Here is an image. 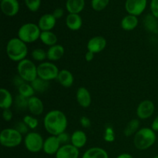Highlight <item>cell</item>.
Returning a JSON list of instances; mask_svg holds the SVG:
<instances>
[{
	"instance_id": "e575fe53",
	"label": "cell",
	"mask_w": 158,
	"mask_h": 158,
	"mask_svg": "<svg viewBox=\"0 0 158 158\" xmlns=\"http://www.w3.org/2000/svg\"><path fill=\"white\" fill-rule=\"evenodd\" d=\"M23 121L28 126V127L31 130H35L39 125V120L35 117H32L30 115H26L23 117Z\"/></svg>"
},
{
	"instance_id": "7a4b0ae2",
	"label": "cell",
	"mask_w": 158,
	"mask_h": 158,
	"mask_svg": "<svg viewBox=\"0 0 158 158\" xmlns=\"http://www.w3.org/2000/svg\"><path fill=\"white\" fill-rule=\"evenodd\" d=\"M6 54L10 60L19 63L26 59L28 55L27 45L18 37L10 39L6 44Z\"/></svg>"
},
{
	"instance_id": "f6af8a7d",
	"label": "cell",
	"mask_w": 158,
	"mask_h": 158,
	"mask_svg": "<svg viewBox=\"0 0 158 158\" xmlns=\"http://www.w3.org/2000/svg\"><path fill=\"white\" fill-rule=\"evenodd\" d=\"M94 58V53L89 52V51H87L85 54V60L87 62H91Z\"/></svg>"
},
{
	"instance_id": "1f68e13d",
	"label": "cell",
	"mask_w": 158,
	"mask_h": 158,
	"mask_svg": "<svg viewBox=\"0 0 158 158\" xmlns=\"http://www.w3.org/2000/svg\"><path fill=\"white\" fill-rule=\"evenodd\" d=\"M110 0H91V6L97 12H100L106 8Z\"/></svg>"
},
{
	"instance_id": "4fadbf2b",
	"label": "cell",
	"mask_w": 158,
	"mask_h": 158,
	"mask_svg": "<svg viewBox=\"0 0 158 158\" xmlns=\"http://www.w3.org/2000/svg\"><path fill=\"white\" fill-rule=\"evenodd\" d=\"M0 7L4 15L12 17L17 15L19 11V3L18 0H2Z\"/></svg>"
},
{
	"instance_id": "ab89813d",
	"label": "cell",
	"mask_w": 158,
	"mask_h": 158,
	"mask_svg": "<svg viewBox=\"0 0 158 158\" xmlns=\"http://www.w3.org/2000/svg\"><path fill=\"white\" fill-rule=\"evenodd\" d=\"M13 117V114L10 109L3 110L2 111V118L5 121H10Z\"/></svg>"
},
{
	"instance_id": "8d00e7d4",
	"label": "cell",
	"mask_w": 158,
	"mask_h": 158,
	"mask_svg": "<svg viewBox=\"0 0 158 158\" xmlns=\"http://www.w3.org/2000/svg\"><path fill=\"white\" fill-rule=\"evenodd\" d=\"M15 129L18 131L22 135H26L29 133V129L27 125L23 121L17 122L16 124L15 125Z\"/></svg>"
},
{
	"instance_id": "484cf974",
	"label": "cell",
	"mask_w": 158,
	"mask_h": 158,
	"mask_svg": "<svg viewBox=\"0 0 158 158\" xmlns=\"http://www.w3.org/2000/svg\"><path fill=\"white\" fill-rule=\"evenodd\" d=\"M85 7V0H67L66 9L69 13L80 14Z\"/></svg>"
},
{
	"instance_id": "4316f807",
	"label": "cell",
	"mask_w": 158,
	"mask_h": 158,
	"mask_svg": "<svg viewBox=\"0 0 158 158\" xmlns=\"http://www.w3.org/2000/svg\"><path fill=\"white\" fill-rule=\"evenodd\" d=\"M40 40L42 43L47 46H52L57 44L58 38L56 35L52 31H44L41 32Z\"/></svg>"
},
{
	"instance_id": "ac0fdd59",
	"label": "cell",
	"mask_w": 158,
	"mask_h": 158,
	"mask_svg": "<svg viewBox=\"0 0 158 158\" xmlns=\"http://www.w3.org/2000/svg\"><path fill=\"white\" fill-rule=\"evenodd\" d=\"M87 142V136L83 131H76L71 134L70 143L78 149L83 148Z\"/></svg>"
},
{
	"instance_id": "5bb4252c",
	"label": "cell",
	"mask_w": 158,
	"mask_h": 158,
	"mask_svg": "<svg viewBox=\"0 0 158 158\" xmlns=\"http://www.w3.org/2000/svg\"><path fill=\"white\" fill-rule=\"evenodd\" d=\"M80 149L77 148L71 143L62 145L56 154V158H79Z\"/></svg>"
},
{
	"instance_id": "2e32d148",
	"label": "cell",
	"mask_w": 158,
	"mask_h": 158,
	"mask_svg": "<svg viewBox=\"0 0 158 158\" xmlns=\"http://www.w3.org/2000/svg\"><path fill=\"white\" fill-rule=\"evenodd\" d=\"M28 110L32 115H41L44 110L43 102L40 98L33 96L28 99Z\"/></svg>"
},
{
	"instance_id": "c3c4849f",
	"label": "cell",
	"mask_w": 158,
	"mask_h": 158,
	"mask_svg": "<svg viewBox=\"0 0 158 158\" xmlns=\"http://www.w3.org/2000/svg\"><path fill=\"white\" fill-rule=\"evenodd\" d=\"M0 1H2V0H0Z\"/></svg>"
},
{
	"instance_id": "7bdbcfd3",
	"label": "cell",
	"mask_w": 158,
	"mask_h": 158,
	"mask_svg": "<svg viewBox=\"0 0 158 158\" xmlns=\"http://www.w3.org/2000/svg\"><path fill=\"white\" fill-rule=\"evenodd\" d=\"M13 83H14V84L17 86V87H19L22 84H23V83H25V81L21 78V77H19V76L17 75L14 77Z\"/></svg>"
},
{
	"instance_id": "60d3db41",
	"label": "cell",
	"mask_w": 158,
	"mask_h": 158,
	"mask_svg": "<svg viewBox=\"0 0 158 158\" xmlns=\"http://www.w3.org/2000/svg\"><path fill=\"white\" fill-rule=\"evenodd\" d=\"M80 124H81V126L84 128H89L91 126L90 120H89L87 117H86V116H83V117L80 118Z\"/></svg>"
},
{
	"instance_id": "b9f144b4",
	"label": "cell",
	"mask_w": 158,
	"mask_h": 158,
	"mask_svg": "<svg viewBox=\"0 0 158 158\" xmlns=\"http://www.w3.org/2000/svg\"><path fill=\"white\" fill-rule=\"evenodd\" d=\"M52 14L56 19H59L62 18V17L63 16L64 11H63V9H61V8H57V9H56L55 10L53 11V12H52Z\"/></svg>"
},
{
	"instance_id": "603a6c76",
	"label": "cell",
	"mask_w": 158,
	"mask_h": 158,
	"mask_svg": "<svg viewBox=\"0 0 158 158\" xmlns=\"http://www.w3.org/2000/svg\"><path fill=\"white\" fill-rule=\"evenodd\" d=\"M143 26L148 32L158 33V19L151 13L146 15L143 18Z\"/></svg>"
},
{
	"instance_id": "7dc6e473",
	"label": "cell",
	"mask_w": 158,
	"mask_h": 158,
	"mask_svg": "<svg viewBox=\"0 0 158 158\" xmlns=\"http://www.w3.org/2000/svg\"><path fill=\"white\" fill-rule=\"evenodd\" d=\"M153 158H158V155H157V156H154V157H153Z\"/></svg>"
},
{
	"instance_id": "d4e9b609",
	"label": "cell",
	"mask_w": 158,
	"mask_h": 158,
	"mask_svg": "<svg viewBox=\"0 0 158 158\" xmlns=\"http://www.w3.org/2000/svg\"><path fill=\"white\" fill-rule=\"evenodd\" d=\"M13 103L12 94L5 88L0 89V107L2 110L10 109Z\"/></svg>"
},
{
	"instance_id": "f35d334b",
	"label": "cell",
	"mask_w": 158,
	"mask_h": 158,
	"mask_svg": "<svg viewBox=\"0 0 158 158\" xmlns=\"http://www.w3.org/2000/svg\"><path fill=\"white\" fill-rule=\"evenodd\" d=\"M150 8H151V14L158 19V0H151Z\"/></svg>"
},
{
	"instance_id": "83f0119b",
	"label": "cell",
	"mask_w": 158,
	"mask_h": 158,
	"mask_svg": "<svg viewBox=\"0 0 158 158\" xmlns=\"http://www.w3.org/2000/svg\"><path fill=\"white\" fill-rule=\"evenodd\" d=\"M139 130H140V120L138 119H133L128 122L127 125L123 131V134L127 137H131L135 135Z\"/></svg>"
},
{
	"instance_id": "d6a6232c",
	"label": "cell",
	"mask_w": 158,
	"mask_h": 158,
	"mask_svg": "<svg viewBox=\"0 0 158 158\" xmlns=\"http://www.w3.org/2000/svg\"><path fill=\"white\" fill-rule=\"evenodd\" d=\"M15 107L20 110L28 109V99L19 94L15 99Z\"/></svg>"
},
{
	"instance_id": "ffe728a7",
	"label": "cell",
	"mask_w": 158,
	"mask_h": 158,
	"mask_svg": "<svg viewBox=\"0 0 158 158\" xmlns=\"http://www.w3.org/2000/svg\"><path fill=\"white\" fill-rule=\"evenodd\" d=\"M60 84L65 88H69L74 83V77L72 73L68 69L60 70L58 77L56 79Z\"/></svg>"
},
{
	"instance_id": "52a82bcc",
	"label": "cell",
	"mask_w": 158,
	"mask_h": 158,
	"mask_svg": "<svg viewBox=\"0 0 158 158\" xmlns=\"http://www.w3.org/2000/svg\"><path fill=\"white\" fill-rule=\"evenodd\" d=\"M58 67L52 62H43L37 66V74L39 78L46 81H51L57 79L59 75Z\"/></svg>"
},
{
	"instance_id": "d590c367",
	"label": "cell",
	"mask_w": 158,
	"mask_h": 158,
	"mask_svg": "<svg viewBox=\"0 0 158 158\" xmlns=\"http://www.w3.org/2000/svg\"><path fill=\"white\" fill-rule=\"evenodd\" d=\"M26 7L32 12H37L41 5V0H25Z\"/></svg>"
},
{
	"instance_id": "6da1fadb",
	"label": "cell",
	"mask_w": 158,
	"mask_h": 158,
	"mask_svg": "<svg viewBox=\"0 0 158 158\" xmlns=\"http://www.w3.org/2000/svg\"><path fill=\"white\" fill-rule=\"evenodd\" d=\"M43 125L48 134L52 136H58L66 132L68 127L67 117L61 110H52L45 115Z\"/></svg>"
},
{
	"instance_id": "5b68a950",
	"label": "cell",
	"mask_w": 158,
	"mask_h": 158,
	"mask_svg": "<svg viewBox=\"0 0 158 158\" xmlns=\"http://www.w3.org/2000/svg\"><path fill=\"white\" fill-rule=\"evenodd\" d=\"M18 75L26 83H31L38 77L37 66L29 59L22 60L17 65Z\"/></svg>"
},
{
	"instance_id": "3957f363",
	"label": "cell",
	"mask_w": 158,
	"mask_h": 158,
	"mask_svg": "<svg viewBox=\"0 0 158 158\" xmlns=\"http://www.w3.org/2000/svg\"><path fill=\"white\" fill-rule=\"evenodd\" d=\"M157 135L150 127H142L134 136V145L139 151H146L155 143Z\"/></svg>"
},
{
	"instance_id": "ee69618b",
	"label": "cell",
	"mask_w": 158,
	"mask_h": 158,
	"mask_svg": "<svg viewBox=\"0 0 158 158\" xmlns=\"http://www.w3.org/2000/svg\"><path fill=\"white\" fill-rule=\"evenodd\" d=\"M151 129L153 130L155 132H158V116L154 118V120H153L152 123H151Z\"/></svg>"
},
{
	"instance_id": "ba28073f",
	"label": "cell",
	"mask_w": 158,
	"mask_h": 158,
	"mask_svg": "<svg viewBox=\"0 0 158 158\" xmlns=\"http://www.w3.org/2000/svg\"><path fill=\"white\" fill-rule=\"evenodd\" d=\"M44 140L40 134L37 132H29L26 136L23 142L25 148L31 153H38L43 149Z\"/></svg>"
},
{
	"instance_id": "9c48e42d",
	"label": "cell",
	"mask_w": 158,
	"mask_h": 158,
	"mask_svg": "<svg viewBox=\"0 0 158 158\" xmlns=\"http://www.w3.org/2000/svg\"><path fill=\"white\" fill-rule=\"evenodd\" d=\"M148 0H127L125 9L129 15L139 16L147 8Z\"/></svg>"
},
{
	"instance_id": "d6986e66",
	"label": "cell",
	"mask_w": 158,
	"mask_h": 158,
	"mask_svg": "<svg viewBox=\"0 0 158 158\" xmlns=\"http://www.w3.org/2000/svg\"><path fill=\"white\" fill-rule=\"evenodd\" d=\"M83 25V20L79 14L69 13L66 18V26L72 31L80 29Z\"/></svg>"
},
{
	"instance_id": "8fae6325",
	"label": "cell",
	"mask_w": 158,
	"mask_h": 158,
	"mask_svg": "<svg viewBox=\"0 0 158 158\" xmlns=\"http://www.w3.org/2000/svg\"><path fill=\"white\" fill-rule=\"evenodd\" d=\"M106 46V39L101 35H96L92 37L90 40L88 41L86 48L87 50L93 53H99L104 50Z\"/></svg>"
},
{
	"instance_id": "4dcf8cb0",
	"label": "cell",
	"mask_w": 158,
	"mask_h": 158,
	"mask_svg": "<svg viewBox=\"0 0 158 158\" xmlns=\"http://www.w3.org/2000/svg\"><path fill=\"white\" fill-rule=\"evenodd\" d=\"M31 56L33 60L37 62L43 63L46 59H47V52L41 48H36L34 49L31 52Z\"/></svg>"
},
{
	"instance_id": "44dd1931",
	"label": "cell",
	"mask_w": 158,
	"mask_h": 158,
	"mask_svg": "<svg viewBox=\"0 0 158 158\" xmlns=\"http://www.w3.org/2000/svg\"><path fill=\"white\" fill-rule=\"evenodd\" d=\"M47 52V60L49 61H58L65 53V49L62 45L56 44L54 46L49 47Z\"/></svg>"
},
{
	"instance_id": "8992f818",
	"label": "cell",
	"mask_w": 158,
	"mask_h": 158,
	"mask_svg": "<svg viewBox=\"0 0 158 158\" xmlns=\"http://www.w3.org/2000/svg\"><path fill=\"white\" fill-rule=\"evenodd\" d=\"M23 140V135L15 128L3 129L0 134V143L5 148H16L21 144Z\"/></svg>"
},
{
	"instance_id": "7402d4cb",
	"label": "cell",
	"mask_w": 158,
	"mask_h": 158,
	"mask_svg": "<svg viewBox=\"0 0 158 158\" xmlns=\"http://www.w3.org/2000/svg\"><path fill=\"white\" fill-rule=\"evenodd\" d=\"M139 24V20L137 16L129 15L123 17L120 22V26L125 31H132L137 27Z\"/></svg>"
},
{
	"instance_id": "e0dca14e",
	"label": "cell",
	"mask_w": 158,
	"mask_h": 158,
	"mask_svg": "<svg viewBox=\"0 0 158 158\" xmlns=\"http://www.w3.org/2000/svg\"><path fill=\"white\" fill-rule=\"evenodd\" d=\"M56 24V19L52 14L46 13L42 15L39 19L38 26L42 32L44 31H51Z\"/></svg>"
},
{
	"instance_id": "30bf717a",
	"label": "cell",
	"mask_w": 158,
	"mask_h": 158,
	"mask_svg": "<svg viewBox=\"0 0 158 158\" xmlns=\"http://www.w3.org/2000/svg\"><path fill=\"white\" fill-rule=\"evenodd\" d=\"M155 110V106L153 101L145 100L139 103L137 108V115L140 120H147L154 114Z\"/></svg>"
},
{
	"instance_id": "bcb514c9",
	"label": "cell",
	"mask_w": 158,
	"mask_h": 158,
	"mask_svg": "<svg viewBox=\"0 0 158 158\" xmlns=\"http://www.w3.org/2000/svg\"><path fill=\"white\" fill-rule=\"evenodd\" d=\"M116 158H134V157L131 154H127V153H123V154H120Z\"/></svg>"
},
{
	"instance_id": "f1b7e54d",
	"label": "cell",
	"mask_w": 158,
	"mask_h": 158,
	"mask_svg": "<svg viewBox=\"0 0 158 158\" xmlns=\"http://www.w3.org/2000/svg\"><path fill=\"white\" fill-rule=\"evenodd\" d=\"M31 85L33 87L35 92L40 93V94H43V93L46 92L48 89L49 86V83L48 81H46L44 80L37 77L33 82L31 83Z\"/></svg>"
},
{
	"instance_id": "836d02e7",
	"label": "cell",
	"mask_w": 158,
	"mask_h": 158,
	"mask_svg": "<svg viewBox=\"0 0 158 158\" xmlns=\"http://www.w3.org/2000/svg\"><path fill=\"white\" fill-rule=\"evenodd\" d=\"M103 140L107 143H113L115 140V132L111 126H108L105 128Z\"/></svg>"
},
{
	"instance_id": "7c38bea8",
	"label": "cell",
	"mask_w": 158,
	"mask_h": 158,
	"mask_svg": "<svg viewBox=\"0 0 158 158\" xmlns=\"http://www.w3.org/2000/svg\"><path fill=\"white\" fill-rule=\"evenodd\" d=\"M61 146L57 136L50 135L44 140L43 151L47 155H56Z\"/></svg>"
},
{
	"instance_id": "277c9868",
	"label": "cell",
	"mask_w": 158,
	"mask_h": 158,
	"mask_svg": "<svg viewBox=\"0 0 158 158\" xmlns=\"http://www.w3.org/2000/svg\"><path fill=\"white\" fill-rule=\"evenodd\" d=\"M41 29L35 23H28L22 25L18 30V38L27 43H32L40 40Z\"/></svg>"
},
{
	"instance_id": "cb8c5ba5",
	"label": "cell",
	"mask_w": 158,
	"mask_h": 158,
	"mask_svg": "<svg viewBox=\"0 0 158 158\" xmlns=\"http://www.w3.org/2000/svg\"><path fill=\"white\" fill-rule=\"evenodd\" d=\"M82 158H109V154L103 148L94 147L86 150Z\"/></svg>"
},
{
	"instance_id": "74e56055",
	"label": "cell",
	"mask_w": 158,
	"mask_h": 158,
	"mask_svg": "<svg viewBox=\"0 0 158 158\" xmlns=\"http://www.w3.org/2000/svg\"><path fill=\"white\" fill-rule=\"evenodd\" d=\"M59 140H60L61 145H65L69 143L71 140V135H69V134L66 132H63L62 134H60V135L57 136Z\"/></svg>"
},
{
	"instance_id": "f546056e",
	"label": "cell",
	"mask_w": 158,
	"mask_h": 158,
	"mask_svg": "<svg viewBox=\"0 0 158 158\" xmlns=\"http://www.w3.org/2000/svg\"><path fill=\"white\" fill-rule=\"evenodd\" d=\"M18 92L19 95L23 96L27 99L33 97L34 94H35V90H34L31 83H26V82L22 84L19 87H18Z\"/></svg>"
},
{
	"instance_id": "9a60e30c",
	"label": "cell",
	"mask_w": 158,
	"mask_h": 158,
	"mask_svg": "<svg viewBox=\"0 0 158 158\" xmlns=\"http://www.w3.org/2000/svg\"><path fill=\"white\" fill-rule=\"evenodd\" d=\"M77 101L78 104L83 108H87L90 106L92 98L89 91L86 87H79L77 91Z\"/></svg>"
}]
</instances>
